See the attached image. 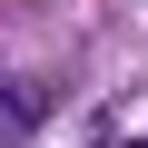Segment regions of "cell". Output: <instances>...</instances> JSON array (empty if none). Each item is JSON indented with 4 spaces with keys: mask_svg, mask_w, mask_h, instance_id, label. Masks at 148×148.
Wrapping results in <instances>:
<instances>
[{
    "mask_svg": "<svg viewBox=\"0 0 148 148\" xmlns=\"http://www.w3.org/2000/svg\"><path fill=\"white\" fill-rule=\"evenodd\" d=\"M49 109H59V89H49V79H20V69H0V138H30Z\"/></svg>",
    "mask_w": 148,
    "mask_h": 148,
    "instance_id": "1",
    "label": "cell"
}]
</instances>
